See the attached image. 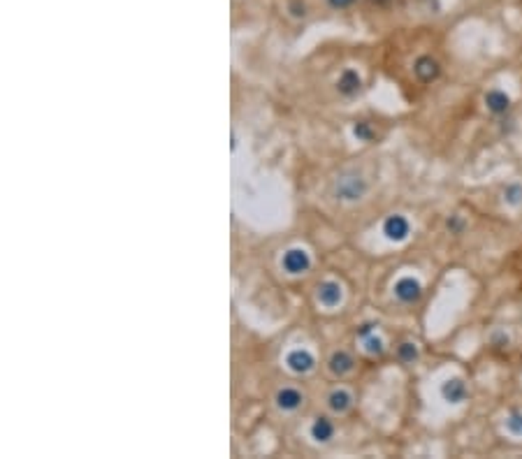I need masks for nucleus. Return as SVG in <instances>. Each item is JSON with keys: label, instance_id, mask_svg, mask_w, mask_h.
Here are the masks:
<instances>
[{"label": "nucleus", "instance_id": "obj_2", "mask_svg": "<svg viewBox=\"0 0 522 459\" xmlns=\"http://www.w3.org/2000/svg\"><path fill=\"white\" fill-rule=\"evenodd\" d=\"M383 235H386L390 242H397V244L404 242L408 237V221L399 214L386 218V223H383Z\"/></svg>", "mask_w": 522, "mask_h": 459}, {"label": "nucleus", "instance_id": "obj_11", "mask_svg": "<svg viewBox=\"0 0 522 459\" xmlns=\"http://www.w3.org/2000/svg\"><path fill=\"white\" fill-rule=\"evenodd\" d=\"M353 369V357L348 355L346 350H336L332 357H330V371L334 376H346L348 371Z\"/></svg>", "mask_w": 522, "mask_h": 459}, {"label": "nucleus", "instance_id": "obj_20", "mask_svg": "<svg viewBox=\"0 0 522 459\" xmlns=\"http://www.w3.org/2000/svg\"><path fill=\"white\" fill-rule=\"evenodd\" d=\"M353 3L355 0H327V5L332 10H346V8H351Z\"/></svg>", "mask_w": 522, "mask_h": 459}, {"label": "nucleus", "instance_id": "obj_18", "mask_svg": "<svg viewBox=\"0 0 522 459\" xmlns=\"http://www.w3.org/2000/svg\"><path fill=\"white\" fill-rule=\"evenodd\" d=\"M520 197H522V188H520V186H508V188H506V199H508V202H520Z\"/></svg>", "mask_w": 522, "mask_h": 459}, {"label": "nucleus", "instance_id": "obj_1", "mask_svg": "<svg viewBox=\"0 0 522 459\" xmlns=\"http://www.w3.org/2000/svg\"><path fill=\"white\" fill-rule=\"evenodd\" d=\"M281 267L288 274H304V271H309V267H312V258H309V253L304 249H290L283 253Z\"/></svg>", "mask_w": 522, "mask_h": 459}, {"label": "nucleus", "instance_id": "obj_12", "mask_svg": "<svg viewBox=\"0 0 522 459\" xmlns=\"http://www.w3.org/2000/svg\"><path fill=\"white\" fill-rule=\"evenodd\" d=\"M351 402H353V397L348 395L346 390H334L332 395L327 397V406H330V411L332 413H346L348 408H351Z\"/></svg>", "mask_w": 522, "mask_h": 459}, {"label": "nucleus", "instance_id": "obj_15", "mask_svg": "<svg viewBox=\"0 0 522 459\" xmlns=\"http://www.w3.org/2000/svg\"><path fill=\"white\" fill-rule=\"evenodd\" d=\"M399 355H402V360H404V362H413L415 357H418V350H415L413 343H402Z\"/></svg>", "mask_w": 522, "mask_h": 459}, {"label": "nucleus", "instance_id": "obj_5", "mask_svg": "<svg viewBox=\"0 0 522 459\" xmlns=\"http://www.w3.org/2000/svg\"><path fill=\"white\" fill-rule=\"evenodd\" d=\"M316 297H318V302L325 306V309H334L336 304L341 302L343 292H341V285L334 283V281H325L318 285V290H316Z\"/></svg>", "mask_w": 522, "mask_h": 459}, {"label": "nucleus", "instance_id": "obj_4", "mask_svg": "<svg viewBox=\"0 0 522 459\" xmlns=\"http://www.w3.org/2000/svg\"><path fill=\"white\" fill-rule=\"evenodd\" d=\"M286 364H288L290 371H295V374H307V371L314 369L316 360H314V355H312L309 350L297 348V350H290V352H288Z\"/></svg>", "mask_w": 522, "mask_h": 459}, {"label": "nucleus", "instance_id": "obj_3", "mask_svg": "<svg viewBox=\"0 0 522 459\" xmlns=\"http://www.w3.org/2000/svg\"><path fill=\"white\" fill-rule=\"evenodd\" d=\"M395 295H397V299H402L404 304H413V302H418L422 295V285L415 281V278L404 276V278H399L397 285H395Z\"/></svg>", "mask_w": 522, "mask_h": 459}, {"label": "nucleus", "instance_id": "obj_14", "mask_svg": "<svg viewBox=\"0 0 522 459\" xmlns=\"http://www.w3.org/2000/svg\"><path fill=\"white\" fill-rule=\"evenodd\" d=\"M485 102H487V107H490V109L494 111V114H501V111L508 109L511 100H508L506 93H501V91H490V93L485 96Z\"/></svg>", "mask_w": 522, "mask_h": 459}, {"label": "nucleus", "instance_id": "obj_7", "mask_svg": "<svg viewBox=\"0 0 522 459\" xmlns=\"http://www.w3.org/2000/svg\"><path fill=\"white\" fill-rule=\"evenodd\" d=\"M360 89H362V79H360L358 72H355V70H343L341 77H339V82H336V91H339L341 96L351 98Z\"/></svg>", "mask_w": 522, "mask_h": 459}, {"label": "nucleus", "instance_id": "obj_17", "mask_svg": "<svg viewBox=\"0 0 522 459\" xmlns=\"http://www.w3.org/2000/svg\"><path fill=\"white\" fill-rule=\"evenodd\" d=\"M367 352H372V355H381L383 352V341L379 336L367 339Z\"/></svg>", "mask_w": 522, "mask_h": 459}, {"label": "nucleus", "instance_id": "obj_8", "mask_svg": "<svg viewBox=\"0 0 522 459\" xmlns=\"http://www.w3.org/2000/svg\"><path fill=\"white\" fill-rule=\"evenodd\" d=\"M413 72H415V75H418L420 82L429 84V82H434V79L439 77V63L434 61L432 56H420L418 61H415V68H413Z\"/></svg>", "mask_w": 522, "mask_h": 459}, {"label": "nucleus", "instance_id": "obj_19", "mask_svg": "<svg viewBox=\"0 0 522 459\" xmlns=\"http://www.w3.org/2000/svg\"><path fill=\"white\" fill-rule=\"evenodd\" d=\"M355 137H360V139H372V130L367 128V123H358V125H355Z\"/></svg>", "mask_w": 522, "mask_h": 459}, {"label": "nucleus", "instance_id": "obj_13", "mask_svg": "<svg viewBox=\"0 0 522 459\" xmlns=\"http://www.w3.org/2000/svg\"><path fill=\"white\" fill-rule=\"evenodd\" d=\"M441 395H444L446 402L460 404L462 399L467 397V388H465V383H462V381H458V378H453V381L444 383V388H441Z\"/></svg>", "mask_w": 522, "mask_h": 459}, {"label": "nucleus", "instance_id": "obj_21", "mask_svg": "<svg viewBox=\"0 0 522 459\" xmlns=\"http://www.w3.org/2000/svg\"><path fill=\"white\" fill-rule=\"evenodd\" d=\"M372 330H374V325H362V327L358 330V336L365 339L367 334H372Z\"/></svg>", "mask_w": 522, "mask_h": 459}, {"label": "nucleus", "instance_id": "obj_9", "mask_svg": "<svg viewBox=\"0 0 522 459\" xmlns=\"http://www.w3.org/2000/svg\"><path fill=\"white\" fill-rule=\"evenodd\" d=\"M302 395H300V390H295V388H283V390H279L276 392V406H279L281 411H297L302 406Z\"/></svg>", "mask_w": 522, "mask_h": 459}, {"label": "nucleus", "instance_id": "obj_10", "mask_svg": "<svg viewBox=\"0 0 522 459\" xmlns=\"http://www.w3.org/2000/svg\"><path fill=\"white\" fill-rule=\"evenodd\" d=\"M312 436H314V441L327 443L330 438L334 436V424H332V420H330V417H325V415L316 417L314 424H312Z\"/></svg>", "mask_w": 522, "mask_h": 459}, {"label": "nucleus", "instance_id": "obj_6", "mask_svg": "<svg viewBox=\"0 0 522 459\" xmlns=\"http://www.w3.org/2000/svg\"><path fill=\"white\" fill-rule=\"evenodd\" d=\"M362 192H365V183H362L358 177H346V179H341L339 186H336V195H339L341 199H348V202L360 199Z\"/></svg>", "mask_w": 522, "mask_h": 459}, {"label": "nucleus", "instance_id": "obj_16", "mask_svg": "<svg viewBox=\"0 0 522 459\" xmlns=\"http://www.w3.org/2000/svg\"><path fill=\"white\" fill-rule=\"evenodd\" d=\"M506 427L513 431V434H522V413H513L511 417L506 420Z\"/></svg>", "mask_w": 522, "mask_h": 459}]
</instances>
